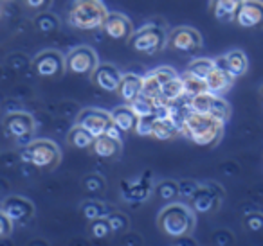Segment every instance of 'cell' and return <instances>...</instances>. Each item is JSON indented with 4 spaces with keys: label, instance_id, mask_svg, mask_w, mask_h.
Here are the masks:
<instances>
[{
    "label": "cell",
    "instance_id": "7",
    "mask_svg": "<svg viewBox=\"0 0 263 246\" xmlns=\"http://www.w3.org/2000/svg\"><path fill=\"white\" fill-rule=\"evenodd\" d=\"M96 67H98V54L87 45L72 49L65 58V70L74 76H90Z\"/></svg>",
    "mask_w": 263,
    "mask_h": 246
},
{
    "label": "cell",
    "instance_id": "29",
    "mask_svg": "<svg viewBox=\"0 0 263 246\" xmlns=\"http://www.w3.org/2000/svg\"><path fill=\"white\" fill-rule=\"evenodd\" d=\"M34 27L40 31L42 34H52L58 31L60 22H58V16L52 15V13L47 11H42L40 15L34 18Z\"/></svg>",
    "mask_w": 263,
    "mask_h": 246
},
{
    "label": "cell",
    "instance_id": "23",
    "mask_svg": "<svg viewBox=\"0 0 263 246\" xmlns=\"http://www.w3.org/2000/svg\"><path fill=\"white\" fill-rule=\"evenodd\" d=\"M179 133H180L179 126L170 117H166V119H159L157 117L154 122V128H152L150 137L157 138V140H170V138L177 137Z\"/></svg>",
    "mask_w": 263,
    "mask_h": 246
},
{
    "label": "cell",
    "instance_id": "17",
    "mask_svg": "<svg viewBox=\"0 0 263 246\" xmlns=\"http://www.w3.org/2000/svg\"><path fill=\"white\" fill-rule=\"evenodd\" d=\"M123 198L126 201L139 203L144 201L152 194V183L148 181V173L137 181H124L123 183Z\"/></svg>",
    "mask_w": 263,
    "mask_h": 246
},
{
    "label": "cell",
    "instance_id": "4",
    "mask_svg": "<svg viewBox=\"0 0 263 246\" xmlns=\"http://www.w3.org/2000/svg\"><path fill=\"white\" fill-rule=\"evenodd\" d=\"M18 156L20 162L29 163L36 169H52L60 163L62 153L52 140L40 138V140H31L27 146L20 148Z\"/></svg>",
    "mask_w": 263,
    "mask_h": 246
},
{
    "label": "cell",
    "instance_id": "14",
    "mask_svg": "<svg viewBox=\"0 0 263 246\" xmlns=\"http://www.w3.org/2000/svg\"><path fill=\"white\" fill-rule=\"evenodd\" d=\"M233 83H234V77L231 76L229 70L223 65V58L215 59V69L205 77L208 92H211V94H215V95H223L231 90Z\"/></svg>",
    "mask_w": 263,
    "mask_h": 246
},
{
    "label": "cell",
    "instance_id": "37",
    "mask_svg": "<svg viewBox=\"0 0 263 246\" xmlns=\"http://www.w3.org/2000/svg\"><path fill=\"white\" fill-rule=\"evenodd\" d=\"M243 227L247 228L249 232H254V234L263 232V214H259V212L247 214L243 219Z\"/></svg>",
    "mask_w": 263,
    "mask_h": 246
},
{
    "label": "cell",
    "instance_id": "46",
    "mask_svg": "<svg viewBox=\"0 0 263 246\" xmlns=\"http://www.w3.org/2000/svg\"><path fill=\"white\" fill-rule=\"evenodd\" d=\"M0 74H2V70H0Z\"/></svg>",
    "mask_w": 263,
    "mask_h": 246
},
{
    "label": "cell",
    "instance_id": "15",
    "mask_svg": "<svg viewBox=\"0 0 263 246\" xmlns=\"http://www.w3.org/2000/svg\"><path fill=\"white\" fill-rule=\"evenodd\" d=\"M101 29L106 33V36H110L112 40L117 42L128 40L132 36V33H134V26L128 20V16L121 15V13H108Z\"/></svg>",
    "mask_w": 263,
    "mask_h": 246
},
{
    "label": "cell",
    "instance_id": "44",
    "mask_svg": "<svg viewBox=\"0 0 263 246\" xmlns=\"http://www.w3.org/2000/svg\"><path fill=\"white\" fill-rule=\"evenodd\" d=\"M8 191V183H6L4 180H0V194H2V192H6Z\"/></svg>",
    "mask_w": 263,
    "mask_h": 246
},
{
    "label": "cell",
    "instance_id": "25",
    "mask_svg": "<svg viewBox=\"0 0 263 246\" xmlns=\"http://www.w3.org/2000/svg\"><path fill=\"white\" fill-rule=\"evenodd\" d=\"M159 105H164V101H155V99H150L141 94L139 97L134 99L128 106L134 110V113H136L137 117H143V115H152V113H155Z\"/></svg>",
    "mask_w": 263,
    "mask_h": 246
},
{
    "label": "cell",
    "instance_id": "9",
    "mask_svg": "<svg viewBox=\"0 0 263 246\" xmlns=\"http://www.w3.org/2000/svg\"><path fill=\"white\" fill-rule=\"evenodd\" d=\"M191 209L197 214H209L218 209L220 201L223 199V189L218 183L198 185L195 194L191 196Z\"/></svg>",
    "mask_w": 263,
    "mask_h": 246
},
{
    "label": "cell",
    "instance_id": "21",
    "mask_svg": "<svg viewBox=\"0 0 263 246\" xmlns=\"http://www.w3.org/2000/svg\"><path fill=\"white\" fill-rule=\"evenodd\" d=\"M112 122L119 128L123 133H130V131H136V124H137V115L134 113V110L130 106H119L116 108L112 113Z\"/></svg>",
    "mask_w": 263,
    "mask_h": 246
},
{
    "label": "cell",
    "instance_id": "22",
    "mask_svg": "<svg viewBox=\"0 0 263 246\" xmlns=\"http://www.w3.org/2000/svg\"><path fill=\"white\" fill-rule=\"evenodd\" d=\"M223 65L226 69L229 70L231 76L236 79V77H241L249 69V61H247V56H245L243 51H231L223 56Z\"/></svg>",
    "mask_w": 263,
    "mask_h": 246
},
{
    "label": "cell",
    "instance_id": "3",
    "mask_svg": "<svg viewBox=\"0 0 263 246\" xmlns=\"http://www.w3.org/2000/svg\"><path fill=\"white\" fill-rule=\"evenodd\" d=\"M108 11L101 0H74L69 11V22L81 31L101 29Z\"/></svg>",
    "mask_w": 263,
    "mask_h": 246
},
{
    "label": "cell",
    "instance_id": "10",
    "mask_svg": "<svg viewBox=\"0 0 263 246\" xmlns=\"http://www.w3.org/2000/svg\"><path fill=\"white\" fill-rule=\"evenodd\" d=\"M76 124L83 128V130H87L96 138L99 135H105L106 130L112 126V115L108 112H105V110L87 108L78 113Z\"/></svg>",
    "mask_w": 263,
    "mask_h": 246
},
{
    "label": "cell",
    "instance_id": "6",
    "mask_svg": "<svg viewBox=\"0 0 263 246\" xmlns=\"http://www.w3.org/2000/svg\"><path fill=\"white\" fill-rule=\"evenodd\" d=\"M34 126L36 124H34L33 115L22 112V110L8 113L4 119V133L9 138H15L20 148H24V146H27L31 142V137L34 133Z\"/></svg>",
    "mask_w": 263,
    "mask_h": 246
},
{
    "label": "cell",
    "instance_id": "8",
    "mask_svg": "<svg viewBox=\"0 0 263 246\" xmlns=\"http://www.w3.org/2000/svg\"><path fill=\"white\" fill-rule=\"evenodd\" d=\"M166 45L172 51L182 52V54H195L202 49V36L193 27H175L166 38Z\"/></svg>",
    "mask_w": 263,
    "mask_h": 246
},
{
    "label": "cell",
    "instance_id": "42",
    "mask_svg": "<svg viewBox=\"0 0 263 246\" xmlns=\"http://www.w3.org/2000/svg\"><path fill=\"white\" fill-rule=\"evenodd\" d=\"M52 0H26V6L34 11H45L51 6Z\"/></svg>",
    "mask_w": 263,
    "mask_h": 246
},
{
    "label": "cell",
    "instance_id": "45",
    "mask_svg": "<svg viewBox=\"0 0 263 246\" xmlns=\"http://www.w3.org/2000/svg\"><path fill=\"white\" fill-rule=\"evenodd\" d=\"M261 95H263V88H261Z\"/></svg>",
    "mask_w": 263,
    "mask_h": 246
},
{
    "label": "cell",
    "instance_id": "30",
    "mask_svg": "<svg viewBox=\"0 0 263 246\" xmlns=\"http://www.w3.org/2000/svg\"><path fill=\"white\" fill-rule=\"evenodd\" d=\"M154 192L161 201L164 203L175 201V198L179 196V183L173 180H164L154 189Z\"/></svg>",
    "mask_w": 263,
    "mask_h": 246
},
{
    "label": "cell",
    "instance_id": "35",
    "mask_svg": "<svg viewBox=\"0 0 263 246\" xmlns=\"http://www.w3.org/2000/svg\"><path fill=\"white\" fill-rule=\"evenodd\" d=\"M90 234H92V237H96V239H105L112 234L108 221H106V216L90 221Z\"/></svg>",
    "mask_w": 263,
    "mask_h": 246
},
{
    "label": "cell",
    "instance_id": "32",
    "mask_svg": "<svg viewBox=\"0 0 263 246\" xmlns=\"http://www.w3.org/2000/svg\"><path fill=\"white\" fill-rule=\"evenodd\" d=\"M213 69H215V59L197 58L195 61L190 63V67H187V72H191L193 76L200 77V79H205V77L211 74Z\"/></svg>",
    "mask_w": 263,
    "mask_h": 246
},
{
    "label": "cell",
    "instance_id": "34",
    "mask_svg": "<svg viewBox=\"0 0 263 246\" xmlns=\"http://www.w3.org/2000/svg\"><path fill=\"white\" fill-rule=\"evenodd\" d=\"M106 221H108L112 234H123V232H126L128 227H130V219H128L126 214H124V212H117V210H112V212H108V216H106Z\"/></svg>",
    "mask_w": 263,
    "mask_h": 246
},
{
    "label": "cell",
    "instance_id": "24",
    "mask_svg": "<svg viewBox=\"0 0 263 246\" xmlns=\"http://www.w3.org/2000/svg\"><path fill=\"white\" fill-rule=\"evenodd\" d=\"M67 142H69V146H72L74 149H88L92 146V142H94V137H92L87 130H83V128L76 124V126L69 131V135H67Z\"/></svg>",
    "mask_w": 263,
    "mask_h": 246
},
{
    "label": "cell",
    "instance_id": "2",
    "mask_svg": "<svg viewBox=\"0 0 263 246\" xmlns=\"http://www.w3.org/2000/svg\"><path fill=\"white\" fill-rule=\"evenodd\" d=\"M157 227L168 237L182 239L195 228L193 209L177 201H170L157 216Z\"/></svg>",
    "mask_w": 263,
    "mask_h": 246
},
{
    "label": "cell",
    "instance_id": "26",
    "mask_svg": "<svg viewBox=\"0 0 263 246\" xmlns=\"http://www.w3.org/2000/svg\"><path fill=\"white\" fill-rule=\"evenodd\" d=\"M180 79H182L184 95H187V97H193V95H198V94H202V92H208L205 79H200V77L193 76V74L187 72V70Z\"/></svg>",
    "mask_w": 263,
    "mask_h": 246
},
{
    "label": "cell",
    "instance_id": "31",
    "mask_svg": "<svg viewBox=\"0 0 263 246\" xmlns=\"http://www.w3.org/2000/svg\"><path fill=\"white\" fill-rule=\"evenodd\" d=\"M213 101H215V94H211V92H202V94L190 97V110L197 113H209L211 112Z\"/></svg>",
    "mask_w": 263,
    "mask_h": 246
},
{
    "label": "cell",
    "instance_id": "16",
    "mask_svg": "<svg viewBox=\"0 0 263 246\" xmlns=\"http://www.w3.org/2000/svg\"><path fill=\"white\" fill-rule=\"evenodd\" d=\"M92 76V83L103 92H116L121 81V72L110 63H98Z\"/></svg>",
    "mask_w": 263,
    "mask_h": 246
},
{
    "label": "cell",
    "instance_id": "19",
    "mask_svg": "<svg viewBox=\"0 0 263 246\" xmlns=\"http://www.w3.org/2000/svg\"><path fill=\"white\" fill-rule=\"evenodd\" d=\"M90 148L96 156L105 158V160L117 158V156L121 155V140L108 137V135H99V137H96Z\"/></svg>",
    "mask_w": 263,
    "mask_h": 246
},
{
    "label": "cell",
    "instance_id": "12",
    "mask_svg": "<svg viewBox=\"0 0 263 246\" xmlns=\"http://www.w3.org/2000/svg\"><path fill=\"white\" fill-rule=\"evenodd\" d=\"M236 24L243 29H261L263 27V0H243L234 16Z\"/></svg>",
    "mask_w": 263,
    "mask_h": 246
},
{
    "label": "cell",
    "instance_id": "33",
    "mask_svg": "<svg viewBox=\"0 0 263 246\" xmlns=\"http://www.w3.org/2000/svg\"><path fill=\"white\" fill-rule=\"evenodd\" d=\"M161 87L162 85L157 81V77L150 72L143 77V88H141V94L146 95V97H150V99H155V101H162L161 99Z\"/></svg>",
    "mask_w": 263,
    "mask_h": 246
},
{
    "label": "cell",
    "instance_id": "11",
    "mask_svg": "<svg viewBox=\"0 0 263 246\" xmlns=\"http://www.w3.org/2000/svg\"><path fill=\"white\" fill-rule=\"evenodd\" d=\"M33 69L40 77H60L65 72V59L56 51H44L33 59Z\"/></svg>",
    "mask_w": 263,
    "mask_h": 246
},
{
    "label": "cell",
    "instance_id": "41",
    "mask_svg": "<svg viewBox=\"0 0 263 246\" xmlns=\"http://www.w3.org/2000/svg\"><path fill=\"white\" fill-rule=\"evenodd\" d=\"M11 232H13V221L0 210V239L8 237Z\"/></svg>",
    "mask_w": 263,
    "mask_h": 246
},
{
    "label": "cell",
    "instance_id": "36",
    "mask_svg": "<svg viewBox=\"0 0 263 246\" xmlns=\"http://www.w3.org/2000/svg\"><path fill=\"white\" fill-rule=\"evenodd\" d=\"M83 187H85V191H88V192H103L106 189V181L101 174L92 173V174H87V176H85Z\"/></svg>",
    "mask_w": 263,
    "mask_h": 246
},
{
    "label": "cell",
    "instance_id": "18",
    "mask_svg": "<svg viewBox=\"0 0 263 246\" xmlns=\"http://www.w3.org/2000/svg\"><path fill=\"white\" fill-rule=\"evenodd\" d=\"M141 88H143V77L137 74H123L116 92L126 105H130L134 99L141 95Z\"/></svg>",
    "mask_w": 263,
    "mask_h": 246
},
{
    "label": "cell",
    "instance_id": "40",
    "mask_svg": "<svg viewBox=\"0 0 263 246\" xmlns=\"http://www.w3.org/2000/svg\"><path fill=\"white\" fill-rule=\"evenodd\" d=\"M154 74L155 77H157V81L161 85H164L166 81H170V79H173V77L177 76V72L173 69H170V67H161V69H157V70H154Z\"/></svg>",
    "mask_w": 263,
    "mask_h": 246
},
{
    "label": "cell",
    "instance_id": "43",
    "mask_svg": "<svg viewBox=\"0 0 263 246\" xmlns=\"http://www.w3.org/2000/svg\"><path fill=\"white\" fill-rule=\"evenodd\" d=\"M27 61H29V59H27L24 54H13L8 58L9 67H13V69H24V67L27 65Z\"/></svg>",
    "mask_w": 263,
    "mask_h": 246
},
{
    "label": "cell",
    "instance_id": "1",
    "mask_svg": "<svg viewBox=\"0 0 263 246\" xmlns=\"http://www.w3.org/2000/svg\"><path fill=\"white\" fill-rule=\"evenodd\" d=\"M180 133L186 135L193 144L202 148H213L218 144L223 135V120L209 113L190 112L180 126Z\"/></svg>",
    "mask_w": 263,
    "mask_h": 246
},
{
    "label": "cell",
    "instance_id": "38",
    "mask_svg": "<svg viewBox=\"0 0 263 246\" xmlns=\"http://www.w3.org/2000/svg\"><path fill=\"white\" fill-rule=\"evenodd\" d=\"M155 119H157V115H155V113H152V115L137 117L136 133H139V135H152V128H154Z\"/></svg>",
    "mask_w": 263,
    "mask_h": 246
},
{
    "label": "cell",
    "instance_id": "27",
    "mask_svg": "<svg viewBox=\"0 0 263 246\" xmlns=\"http://www.w3.org/2000/svg\"><path fill=\"white\" fill-rule=\"evenodd\" d=\"M182 95H184V87H182V79H180L179 76L166 81V83L161 87V99L166 102L175 101V99L182 97Z\"/></svg>",
    "mask_w": 263,
    "mask_h": 246
},
{
    "label": "cell",
    "instance_id": "28",
    "mask_svg": "<svg viewBox=\"0 0 263 246\" xmlns=\"http://www.w3.org/2000/svg\"><path fill=\"white\" fill-rule=\"evenodd\" d=\"M80 212L85 219L92 221V219H98V217L108 216V212H112V210H110L108 205H105V203H101V201H85L83 205H81Z\"/></svg>",
    "mask_w": 263,
    "mask_h": 246
},
{
    "label": "cell",
    "instance_id": "39",
    "mask_svg": "<svg viewBox=\"0 0 263 246\" xmlns=\"http://www.w3.org/2000/svg\"><path fill=\"white\" fill-rule=\"evenodd\" d=\"M198 189V183L193 180H184L179 183V196H182V198H187L190 199L191 196L195 194V191Z\"/></svg>",
    "mask_w": 263,
    "mask_h": 246
},
{
    "label": "cell",
    "instance_id": "5",
    "mask_svg": "<svg viewBox=\"0 0 263 246\" xmlns=\"http://www.w3.org/2000/svg\"><path fill=\"white\" fill-rule=\"evenodd\" d=\"M166 38L168 36L162 31V27L150 24V26H144L139 31H136V33H132V36L128 40H130V47L136 52L152 56L164 49Z\"/></svg>",
    "mask_w": 263,
    "mask_h": 246
},
{
    "label": "cell",
    "instance_id": "13",
    "mask_svg": "<svg viewBox=\"0 0 263 246\" xmlns=\"http://www.w3.org/2000/svg\"><path fill=\"white\" fill-rule=\"evenodd\" d=\"M0 210L15 223H24V221L31 219L34 214V205L29 199L22 198V196H9L4 199V203L0 205Z\"/></svg>",
    "mask_w": 263,
    "mask_h": 246
},
{
    "label": "cell",
    "instance_id": "20",
    "mask_svg": "<svg viewBox=\"0 0 263 246\" xmlns=\"http://www.w3.org/2000/svg\"><path fill=\"white\" fill-rule=\"evenodd\" d=\"M243 0H211L209 11L218 22H233Z\"/></svg>",
    "mask_w": 263,
    "mask_h": 246
}]
</instances>
